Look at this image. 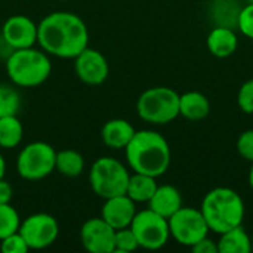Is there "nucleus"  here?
Masks as SVG:
<instances>
[{"instance_id": "obj_19", "label": "nucleus", "mask_w": 253, "mask_h": 253, "mask_svg": "<svg viewBox=\"0 0 253 253\" xmlns=\"http://www.w3.org/2000/svg\"><path fill=\"white\" fill-rule=\"evenodd\" d=\"M218 251L221 253H252V237L239 225L219 234Z\"/></svg>"}, {"instance_id": "obj_20", "label": "nucleus", "mask_w": 253, "mask_h": 253, "mask_svg": "<svg viewBox=\"0 0 253 253\" xmlns=\"http://www.w3.org/2000/svg\"><path fill=\"white\" fill-rule=\"evenodd\" d=\"M156 179L157 178L154 176L133 172L127 182L126 196L130 197L135 203H148L159 187Z\"/></svg>"}, {"instance_id": "obj_29", "label": "nucleus", "mask_w": 253, "mask_h": 253, "mask_svg": "<svg viewBox=\"0 0 253 253\" xmlns=\"http://www.w3.org/2000/svg\"><path fill=\"white\" fill-rule=\"evenodd\" d=\"M236 147H237L239 154H240L245 160L253 163V129L245 130V132L240 133Z\"/></svg>"}, {"instance_id": "obj_27", "label": "nucleus", "mask_w": 253, "mask_h": 253, "mask_svg": "<svg viewBox=\"0 0 253 253\" xmlns=\"http://www.w3.org/2000/svg\"><path fill=\"white\" fill-rule=\"evenodd\" d=\"M237 105L245 114H253V79L245 82L237 93Z\"/></svg>"}, {"instance_id": "obj_3", "label": "nucleus", "mask_w": 253, "mask_h": 253, "mask_svg": "<svg viewBox=\"0 0 253 253\" xmlns=\"http://www.w3.org/2000/svg\"><path fill=\"white\" fill-rule=\"evenodd\" d=\"M200 212L203 213L209 230L222 234L243 224L246 209L245 202L237 191L228 187H218L203 197Z\"/></svg>"}, {"instance_id": "obj_32", "label": "nucleus", "mask_w": 253, "mask_h": 253, "mask_svg": "<svg viewBox=\"0 0 253 253\" xmlns=\"http://www.w3.org/2000/svg\"><path fill=\"white\" fill-rule=\"evenodd\" d=\"M4 173H6V162H4L3 154L0 153V179L4 178Z\"/></svg>"}, {"instance_id": "obj_31", "label": "nucleus", "mask_w": 253, "mask_h": 253, "mask_svg": "<svg viewBox=\"0 0 253 253\" xmlns=\"http://www.w3.org/2000/svg\"><path fill=\"white\" fill-rule=\"evenodd\" d=\"M12 197H13V188L12 185L3 179H0V205H4V203H10L12 202Z\"/></svg>"}, {"instance_id": "obj_21", "label": "nucleus", "mask_w": 253, "mask_h": 253, "mask_svg": "<svg viewBox=\"0 0 253 253\" xmlns=\"http://www.w3.org/2000/svg\"><path fill=\"white\" fill-rule=\"evenodd\" d=\"M84 159L76 150H61L56 151L55 170L67 178H77L83 173Z\"/></svg>"}, {"instance_id": "obj_8", "label": "nucleus", "mask_w": 253, "mask_h": 253, "mask_svg": "<svg viewBox=\"0 0 253 253\" xmlns=\"http://www.w3.org/2000/svg\"><path fill=\"white\" fill-rule=\"evenodd\" d=\"M130 228L136 236L139 248L147 251H159L166 246L170 239L169 221L150 208L136 212Z\"/></svg>"}, {"instance_id": "obj_1", "label": "nucleus", "mask_w": 253, "mask_h": 253, "mask_svg": "<svg viewBox=\"0 0 253 253\" xmlns=\"http://www.w3.org/2000/svg\"><path fill=\"white\" fill-rule=\"evenodd\" d=\"M37 44L47 55L74 59L89 46V30L73 12H52L37 24Z\"/></svg>"}, {"instance_id": "obj_2", "label": "nucleus", "mask_w": 253, "mask_h": 253, "mask_svg": "<svg viewBox=\"0 0 253 253\" xmlns=\"http://www.w3.org/2000/svg\"><path fill=\"white\" fill-rule=\"evenodd\" d=\"M127 166L136 172L159 178L165 175L172 162V153L166 138L150 129L136 130L125 148Z\"/></svg>"}, {"instance_id": "obj_6", "label": "nucleus", "mask_w": 253, "mask_h": 253, "mask_svg": "<svg viewBox=\"0 0 253 253\" xmlns=\"http://www.w3.org/2000/svg\"><path fill=\"white\" fill-rule=\"evenodd\" d=\"M129 178L127 168L114 157H99L89 170V185L104 200L126 194Z\"/></svg>"}, {"instance_id": "obj_23", "label": "nucleus", "mask_w": 253, "mask_h": 253, "mask_svg": "<svg viewBox=\"0 0 253 253\" xmlns=\"http://www.w3.org/2000/svg\"><path fill=\"white\" fill-rule=\"evenodd\" d=\"M21 222L19 213L10 203L0 205V240L19 231Z\"/></svg>"}, {"instance_id": "obj_14", "label": "nucleus", "mask_w": 253, "mask_h": 253, "mask_svg": "<svg viewBox=\"0 0 253 253\" xmlns=\"http://www.w3.org/2000/svg\"><path fill=\"white\" fill-rule=\"evenodd\" d=\"M136 215V203L126 194L105 199L101 209V218L114 230L130 227Z\"/></svg>"}, {"instance_id": "obj_9", "label": "nucleus", "mask_w": 253, "mask_h": 253, "mask_svg": "<svg viewBox=\"0 0 253 253\" xmlns=\"http://www.w3.org/2000/svg\"><path fill=\"white\" fill-rule=\"evenodd\" d=\"M170 237L181 246L191 248L206 236H209V227L205 221L200 209L182 206L169 219Z\"/></svg>"}, {"instance_id": "obj_18", "label": "nucleus", "mask_w": 253, "mask_h": 253, "mask_svg": "<svg viewBox=\"0 0 253 253\" xmlns=\"http://www.w3.org/2000/svg\"><path fill=\"white\" fill-rule=\"evenodd\" d=\"M211 102L202 92L190 90L179 95V116L187 120L199 122L209 116Z\"/></svg>"}, {"instance_id": "obj_26", "label": "nucleus", "mask_w": 253, "mask_h": 253, "mask_svg": "<svg viewBox=\"0 0 253 253\" xmlns=\"http://www.w3.org/2000/svg\"><path fill=\"white\" fill-rule=\"evenodd\" d=\"M0 251L3 253H27L30 248L21 233L16 231L0 240Z\"/></svg>"}, {"instance_id": "obj_28", "label": "nucleus", "mask_w": 253, "mask_h": 253, "mask_svg": "<svg viewBox=\"0 0 253 253\" xmlns=\"http://www.w3.org/2000/svg\"><path fill=\"white\" fill-rule=\"evenodd\" d=\"M237 28L245 37L253 40V3H248L245 7L240 9L237 18Z\"/></svg>"}, {"instance_id": "obj_35", "label": "nucleus", "mask_w": 253, "mask_h": 253, "mask_svg": "<svg viewBox=\"0 0 253 253\" xmlns=\"http://www.w3.org/2000/svg\"><path fill=\"white\" fill-rule=\"evenodd\" d=\"M248 1H249V3H253V0H248Z\"/></svg>"}, {"instance_id": "obj_7", "label": "nucleus", "mask_w": 253, "mask_h": 253, "mask_svg": "<svg viewBox=\"0 0 253 253\" xmlns=\"http://www.w3.org/2000/svg\"><path fill=\"white\" fill-rule=\"evenodd\" d=\"M55 148L43 141L27 144L16 159V172L22 179L40 181L55 170Z\"/></svg>"}, {"instance_id": "obj_13", "label": "nucleus", "mask_w": 253, "mask_h": 253, "mask_svg": "<svg viewBox=\"0 0 253 253\" xmlns=\"http://www.w3.org/2000/svg\"><path fill=\"white\" fill-rule=\"evenodd\" d=\"M114 233L116 230L108 225L101 216L90 218L80 228V242L87 252L113 253Z\"/></svg>"}, {"instance_id": "obj_15", "label": "nucleus", "mask_w": 253, "mask_h": 253, "mask_svg": "<svg viewBox=\"0 0 253 253\" xmlns=\"http://www.w3.org/2000/svg\"><path fill=\"white\" fill-rule=\"evenodd\" d=\"M206 46L213 56L222 59L236 53L237 46H239V39L233 28L216 25L208 34Z\"/></svg>"}, {"instance_id": "obj_12", "label": "nucleus", "mask_w": 253, "mask_h": 253, "mask_svg": "<svg viewBox=\"0 0 253 253\" xmlns=\"http://www.w3.org/2000/svg\"><path fill=\"white\" fill-rule=\"evenodd\" d=\"M1 40L10 50L33 47L37 43V24L25 15L9 16L1 27Z\"/></svg>"}, {"instance_id": "obj_22", "label": "nucleus", "mask_w": 253, "mask_h": 253, "mask_svg": "<svg viewBox=\"0 0 253 253\" xmlns=\"http://www.w3.org/2000/svg\"><path fill=\"white\" fill-rule=\"evenodd\" d=\"M24 138V126L16 116L0 117V148L18 147Z\"/></svg>"}, {"instance_id": "obj_30", "label": "nucleus", "mask_w": 253, "mask_h": 253, "mask_svg": "<svg viewBox=\"0 0 253 253\" xmlns=\"http://www.w3.org/2000/svg\"><path fill=\"white\" fill-rule=\"evenodd\" d=\"M194 253H218V242L212 240L209 236H206L205 239H202L200 242H197L194 246L190 248Z\"/></svg>"}, {"instance_id": "obj_10", "label": "nucleus", "mask_w": 253, "mask_h": 253, "mask_svg": "<svg viewBox=\"0 0 253 253\" xmlns=\"http://www.w3.org/2000/svg\"><path fill=\"white\" fill-rule=\"evenodd\" d=\"M19 233L27 242L30 251H42L56 242L59 236V224L49 213H33L21 222Z\"/></svg>"}, {"instance_id": "obj_5", "label": "nucleus", "mask_w": 253, "mask_h": 253, "mask_svg": "<svg viewBox=\"0 0 253 253\" xmlns=\"http://www.w3.org/2000/svg\"><path fill=\"white\" fill-rule=\"evenodd\" d=\"M138 116L151 125H168L179 116V93L166 86L144 90L136 101Z\"/></svg>"}, {"instance_id": "obj_25", "label": "nucleus", "mask_w": 253, "mask_h": 253, "mask_svg": "<svg viewBox=\"0 0 253 253\" xmlns=\"http://www.w3.org/2000/svg\"><path fill=\"white\" fill-rule=\"evenodd\" d=\"M139 248L135 233L130 227L116 230L114 233V252L129 253Z\"/></svg>"}, {"instance_id": "obj_33", "label": "nucleus", "mask_w": 253, "mask_h": 253, "mask_svg": "<svg viewBox=\"0 0 253 253\" xmlns=\"http://www.w3.org/2000/svg\"><path fill=\"white\" fill-rule=\"evenodd\" d=\"M249 185H251V188L253 190V163H252V166H251V170H249Z\"/></svg>"}, {"instance_id": "obj_16", "label": "nucleus", "mask_w": 253, "mask_h": 253, "mask_svg": "<svg viewBox=\"0 0 253 253\" xmlns=\"http://www.w3.org/2000/svg\"><path fill=\"white\" fill-rule=\"evenodd\" d=\"M135 127L125 119H111L101 129L102 142L111 150H125L135 135Z\"/></svg>"}, {"instance_id": "obj_34", "label": "nucleus", "mask_w": 253, "mask_h": 253, "mask_svg": "<svg viewBox=\"0 0 253 253\" xmlns=\"http://www.w3.org/2000/svg\"><path fill=\"white\" fill-rule=\"evenodd\" d=\"M252 252H253V237H252Z\"/></svg>"}, {"instance_id": "obj_17", "label": "nucleus", "mask_w": 253, "mask_h": 253, "mask_svg": "<svg viewBox=\"0 0 253 253\" xmlns=\"http://www.w3.org/2000/svg\"><path fill=\"white\" fill-rule=\"evenodd\" d=\"M184 206L182 196L178 188L172 185H159L148 202V208L163 218L169 219Z\"/></svg>"}, {"instance_id": "obj_4", "label": "nucleus", "mask_w": 253, "mask_h": 253, "mask_svg": "<svg viewBox=\"0 0 253 253\" xmlns=\"http://www.w3.org/2000/svg\"><path fill=\"white\" fill-rule=\"evenodd\" d=\"M52 73V62L43 49L25 47L12 50L6 58V74L15 86L36 87Z\"/></svg>"}, {"instance_id": "obj_24", "label": "nucleus", "mask_w": 253, "mask_h": 253, "mask_svg": "<svg viewBox=\"0 0 253 253\" xmlns=\"http://www.w3.org/2000/svg\"><path fill=\"white\" fill-rule=\"evenodd\" d=\"M21 108L18 90L9 84H0V117L16 116Z\"/></svg>"}, {"instance_id": "obj_11", "label": "nucleus", "mask_w": 253, "mask_h": 253, "mask_svg": "<svg viewBox=\"0 0 253 253\" xmlns=\"http://www.w3.org/2000/svg\"><path fill=\"white\" fill-rule=\"evenodd\" d=\"M74 71L79 80L84 84L98 86L107 80L110 65L107 58L99 50L87 46L74 58Z\"/></svg>"}]
</instances>
